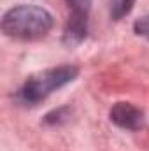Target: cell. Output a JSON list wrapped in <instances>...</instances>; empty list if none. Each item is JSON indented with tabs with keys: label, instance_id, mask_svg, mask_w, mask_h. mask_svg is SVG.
<instances>
[{
	"label": "cell",
	"instance_id": "obj_1",
	"mask_svg": "<svg viewBox=\"0 0 149 151\" xmlns=\"http://www.w3.org/2000/svg\"><path fill=\"white\" fill-rule=\"evenodd\" d=\"M53 28V16L37 5H18L2 18V32L16 40H37Z\"/></svg>",
	"mask_w": 149,
	"mask_h": 151
},
{
	"label": "cell",
	"instance_id": "obj_2",
	"mask_svg": "<svg viewBox=\"0 0 149 151\" xmlns=\"http://www.w3.org/2000/svg\"><path fill=\"white\" fill-rule=\"evenodd\" d=\"M77 76V69L70 65H62L54 69H47L44 72L34 74L19 90V99L25 104H37L49 97L53 91L60 90L67 83L74 81Z\"/></svg>",
	"mask_w": 149,
	"mask_h": 151
},
{
	"label": "cell",
	"instance_id": "obj_3",
	"mask_svg": "<svg viewBox=\"0 0 149 151\" xmlns=\"http://www.w3.org/2000/svg\"><path fill=\"white\" fill-rule=\"evenodd\" d=\"M70 16L65 27L63 40L69 46L82 42L88 34V14L91 9V0H67Z\"/></svg>",
	"mask_w": 149,
	"mask_h": 151
},
{
	"label": "cell",
	"instance_id": "obj_4",
	"mask_svg": "<svg viewBox=\"0 0 149 151\" xmlns=\"http://www.w3.org/2000/svg\"><path fill=\"white\" fill-rule=\"evenodd\" d=\"M111 119L121 128L139 130L144 127V114L128 102H117L111 109Z\"/></svg>",
	"mask_w": 149,
	"mask_h": 151
},
{
	"label": "cell",
	"instance_id": "obj_5",
	"mask_svg": "<svg viewBox=\"0 0 149 151\" xmlns=\"http://www.w3.org/2000/svg\"><path fill=\"white\" fill-rule=\"evenodd\" d=\"M135 0H111V16L112 19H121L125 14L130 12Z\"/></svg>",
	"mask_w": 149,
	"mask_h": 151
},
{
	"label": "cell",
	"instance_id": "obj_6",
	"mask_svg": "<svg viewBox=\"0 0 149 151\" xmlns=\"http://www.w3.org/2000/svg\"><path fill=\"white\" fill-rule=\"evenodd\" d=\"M133 30L137 35H146L149 37V16H144V18H139L133 25Z\"/></svg>",
	"mask_w": 149,
	"mask_h": 151
}]
</instances>
